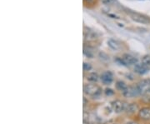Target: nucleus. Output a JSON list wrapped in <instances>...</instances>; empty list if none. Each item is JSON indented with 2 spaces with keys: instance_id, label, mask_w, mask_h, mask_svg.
I'll use <instances>...</instances> for the list:
<instances>
[{
  "instance_id": "1",
  "label": "nucleus",
  "mask_w": 150,
  "mask_h": 124,
  "mask_svg": "<svg viewBox=\"0 0 150 124\" xmlns=\"http://www.w3.org/2000/svg\"><path fill=\"white\" fill-rule=\"evenodd\" d=\"M84 93L88 96L96 98L102 93V88L97 84H86L84 87Z\"/></svg>"
},
{
  "instance_id": "2",
  "label": "nucleus",
  "mask_w": 150,
  "mask_h": 124,
  "mask_svg": "<svg viewBox=\"0 0 150 124\" xmlns=\"http://www.w3.org/2000/svg\"><path fill=\"white\" fill-rule=\"evenodd\" d=\"M129 15H130L131 18H132L134 21H135V22H137V23H139V24H149L150 23L149 18L148 17L143 15V14H140V13H138V12H129Z\"/></svg>"
},
{
  "instance_id": "3",
  "label": "nucleus",
  "mask_w": 150,
  "mask_h": 124,
  "mask_svg": "<svg viewBox=\"0 0 150 124\" xmlns=\"http://www.w3.org/2000/svg\"><path fill=\"white\" fill-rule=\"evenodd\" d=\"M112 108L113 111L117 113H120V112H124L126 110V105L124 102L120 101V100H115L112 102Z\"/></svg>"
},
{
  "instance_id": "4",
  "label": "nucleus",
  "mask_w": 150,
  "mask_h": 124,
  "mask_svg": "<svg viewBox=\"0 0 150 124\" xmlns=\"http://www.w3.org/2000/svg\"><path fill=\"white\" fill-rule=\"evenodd\" d=\"M121 61L123 62L124 64L125 65H133V64H137L138 59L137 58H135L134 56L133 55H130V54H124L122 58H121Z\"/></svg>"
},
{
  "instance_id": "5",
  "label": "nucleus",
  "mask_w": 150,
  "mask_h": 124,
  "mask_svg": "<svg viewBox=\"0 0 150 124\" xmlns=\"http://www.w3.org/2000/svg\"><path fill=\"white\" fill-rule=\"evenodd\" d=\"M138 94H140L139 90L138 87H128V88L124 92V95L127 98H133L138 96Z\"/></svg>"
},
{
  "instance_id": "6",
  "label": "nucleus",
  "mask_w": 150,
  "mask_h": 124,
  "mask_svg": "<svg viewBox=\"0 0 150 124\" xmlns=\"http://www.w3.org/2000/svg\"><path fill=\"white\" fill-rule=\"evenodd\" d=\"M137 87L138 88V90H139L140 94L148 92L149 89L150 88V80H143V81H141L138 84Z\"/></svg>"
},
{
  "instance_id": "7",
  "label": "nucleus",
  "mask_w": 150,
  "mask_h": 124,
  "mask_svg": "<svg viewBox=\"0 0 150 124\" xmlns=\"http://www.w3.org/2000/svg\"><path fill=\"white\" fill-rule=\"evenodd\" d=\"M101 81L103 82V83H104V84H106V85H109V84H110L111 83L113 82V74L112 73H110V72H105V73H103V74L101 75Z\"/></svg>"
},
{
  "instance_id": "8",
  "label": "nucleus",
  "mask_w": 150,
  "mask_h": 124,
  "mask_svg": "<svg viewBox=\"0 0 150 124\" xmlns=\"http://www.w3.org/2000/svg\"><path fill=\"white\" fill-rule=\"evenodd\" d=\"M134 71H135V73H137L138 74L143 75L149 71V67L144 65L143 63H140V64L137 63L134 67Z\"/></svg>"
},
{
  "instance_id": "9",
  "label": "nucleus",
  "mask_w": 150,
  "mask_h": 124,
  "mask_svg": "<svg viewBox=\"0 0 150 124\" xmlns=\"http://www.w3.org/2000/svg\"><path fill=\"white\" fill-rule=\"evenodd\" d=\"M139 117L143 120L149 121L150 120V108H143L139 111Z\"/></svg>"
},
{
  "instance_id": "10",
  "label": "nucleus",
  "mask_w": 150,
  "mask_h": 124,
  "mask_svg": "<svg viewBox=\"0 0 150 124\" xmlns=\"http://www.w3.org/2000/svg\"><path fill=\"white\" fill-rule=\"evenodd\" d=\"M108 45H109V47L111 49L115 50V51H117V50H118L120 49V44L118 43V41H116L114 39H109L108 41Z\"/></svg>"
},
{
  "instance_id": "11",
  "label": "nucleus",
  "mask_w": 150,
  "mask_h": 124,
  "mask_svg": "<svg viewBox=\"0 0 150 124\" xmlns=\"http://www.w3.org/2000/svg\"><path fill=\"white\" fill-rule=\"evenodd\" d=\"M126 111L128 113H134L136 111H138V105L136 103L128 104L126 107Z\"/></svg>"
},
{
  "instance_id": "12",
  "label": "nucleus",
  "mask_w": 150,
  "mask_h": 124,
  "mask_svg": "<svg viewBox=\"0 0 150 124\" xmlns=\"http://www.w3.org/2000/svg\"><path fill=\"white\" fill-rule=\"evenodd\" d=\"M116 87H117L118 90H119V91H121V92H123V93L128 88L127 85L125 84V83L124 82H123V81H118V82L116 83Z\"/></svg>"
},
{
  "instance_id": "13",
  "label": "nucleus",
  "mask_w": 150,
  "mask_h": 124,
  "mask_svg": "<svg viewBox=\"0 0 150 124\" xmlns=\"http://www.w3.org/2000/svg\"><path fill=\"white\" fill-rule=\"evenodd\" d=\"M87 79L90 82H97L99 80V75L97 74L96 73H91L87 76Z\"/></svg>"
},
{
  "instance_id": "14",
  "label": "nucleus",
  "mask_w": 150,
  "mask_h": 124,
  "mask_svg": "<svg viewBox=\"0 0 150 124\" xmlns=\"http://www.w3.org/2000/svg\"><path fill=\"white\" fill-rule=\"evenodd\" d=\"M142 62L146 65L147 67H150V56L149 55H146L142 59Z\"/></svg>"
},
{
  "instance_id": "15",
  "label": "nucleus",
  "mask_w": 150,
  "mask_h": 124,
  "mask_svg": "<svg viewBox=\"0 0 150 124\" xmlns=\"http://www.w3.org/2000/svg\"><path fill=\"white\" fill-rule=\"evenodd\" d=\"M83 68H84V71H89L92 67L89 63H87V62H84V65H83Z\"/></svg>"
},
{
  "instance_id": "16",
  "label": "nucleus",
  "mask_w": 150,
  "mask_h": 124,
  "mask_svg": "<svg viewBox=\"0 0 150 124\" xmlns=\"http://www.w3.org/2000/svg\"><path fill=\"white\" fill-rule=\"evenodd\" d=\"M105 93H106V95L110 96V95H113V91L112 89H110V88H107V89L105 90Z\"/></svg>"
},
{
  "instance_id": "17",
  "label": "nucleus",
  "mask_w": 150,
  "mask_h": 124,
  "mask_svg": "<svg viewBox=\"0 0 150 124\" xmlns=\"http://www.w3.org/2000/svg\"><path fill=\"white\" fill-rule=\"evenodd\" d=\"M102 2L104 3V4H111L114 2V0H102Z\"/></svg>"
},
{
  "instance_id": "18",
  "label": "nucleus",
  "mask_w": 150,
  "mask_h": 124,
  "mask_svg": "<svg viewBox=\"0 0 150 124\" xmlns=\"http://www.w3.org/2000/svg\"><path fill=\"white\" fill-rule=\"evenodd\" d=\"M125 124H138L137 123H135V122H128V123H126Z\"/></svg>"
},
{
  "instance_id": "19",
  "label": "nucleus",
  "mask_w": 150,
  "mask_h": 124,
  "mask_svg": "<svg viewBox=\"0 0 150 124\" xmlns=\"http://www.w3.org/2000/svg\"><path fill=\"white\" fill-rule=\"evenodd\" d=\"M84 124H91V123H89L87 122V121H84Z\"/></svg>"
}]
</instances>
